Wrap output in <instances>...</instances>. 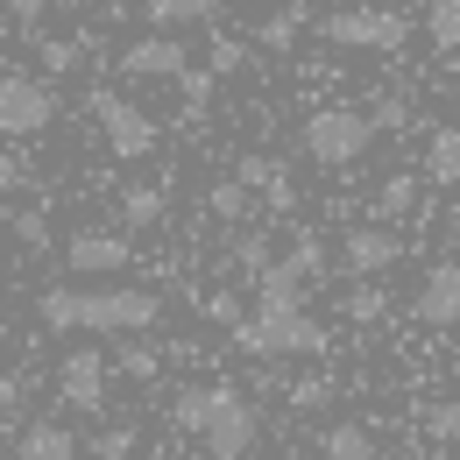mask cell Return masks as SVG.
I'll use <instances>...</instances> for the list:
<instances>
[{
    "label": "cell",
    "mask_w": 460,
    "mask_h": 460,
    "mask_svg": "<svg viewBox=\"0 0 460 460\" xmlns=\"http://www.w3.org/2000/svg\"><path fill=\"white\" fill-rule=\"evenodd\" d=\"M36 319L50 333H149L164 297L149 284H50L36 297Z\"/></svg>",
    "instance_id": "6da1fadb"
},
{
    "label": "cell",
    "mask_w": 460,
    "mask_h": 460,
    "mask_svg": "<svg viewBox=\"0 0 460 460\" xmlns=\"http://www.w3.org/2000/svg\"><path fill=\"white\" fill-rule=\"evenodd\" d=\"M227 333H234V347L255 354V361H277V354H326V347H333V333L305 312V297H262V290H255V312H241Z\"/></svg>",
    "instance_id": "7a4b0ae2"
},
{
    "label": "cell",
    "mask_w": 460,
    "mask_h": 460,
    "mask_svg": "<svg viewBox=\"0 0 460 460\" xmlns=\"http://www.w3.org/2000/svg\"><path fill=\"white\" fill-rule=\"evenodd\" d=\"M297 149L319 171H347V164H361L376 149V128H368L361 107H319V114H305V128H297Z\"/></svg>",
    "instance_id": "3957f363"
},
{
    "label": "cell",
    "mask_w": 460,
    "mask_h": 460,
    "mask_svg": "<svg viewBox=\"0 0 460 460\" xmlns=\"http://www.w3.org/2000/svg\"><path fill=\"white\" fill-rule=\"evenodd\" d=\"M312 29L333 50H403L411 43V14L397 7H333V14H312Z\"/></svg>",
    "instance_id": "277c9868"
},
{
    "label": "cell",
    "mask_w": 460,
    "mask_h": 460,
    "mask_svg": "<svg viewBox=\"0 0 460 460\" xmlns=\"http://www.w3.org/2000/svg\"><path fill=\"white\" fill-rule=\"evenodd\" d=\"M58 120V85L43 71H0V142H36Z\"/></svg>",
    "instance_id": "5b68a950"
},
{
    "label": "cell",
    "mask_w": 460,
    "mask_h": 460,
    "mask_svg": "<svg viewBox=\"0 0 460 460\" xmlns=\"http://www.w3.org/2000/svg\"><path fill=\"white\" fill-rule=\"evenodd\" d=\"M199 439H206V454H213V460H248V454H255V439H262V411L241 397V390L213 383V403H206Z\"/></svg>",
    "instance_id": "8992f818"
},
{
    "label": "cell",
    "mask_w": 460,
    "mask_h": 460,
    "mask_svg": "<svg viewBox=\"0 0 460 460\" xmlns=\"http://www.w3.org/2000/svg\"><path fill=\"white\" fill-rule=\"evenodd\" d=\"M85 114L100 120V135H107V149H114L120 164H142V156H156V120L142 114L135 100H120L114 85H93V93H85Z\"/></svg>",
    "instance_id": "52a82bcc"
},
{
    "label": "cell",
    "mask_w": 460,
    "mask_h": 460,
    "mask_svg": "<svg viewBox=\"0 0 460 460\" xmlns=\"http://www.w3.org/2000/svg\"><path fill=\"white\" fill-rule=\"evenodd\" d=\"M191 64V50H184V36L177 29H149V36H135V43H120L114 71L120 78H135V85H164V78H177Z\"/></svg>",
    "instance_id": "ba28073f"
},
{
    "label": "cell",
    "mask_w": 460,
    "mask_h": 460,
    "mask_svg": "<svg viewBox=\"0 0 460 460\" xmlns=\"http://www.w3.org/2000/svg\"><path fill=\"white\" fill-rule=\"evenodd\" d=\"M58 397H64V411H78V418H100V411H107V354H100V347H71L58 361Z\"/></svg>",
    "instance_id": "9c48e42d"
},
{
    "label": "cell",
    "mask_w": 460,
    "mask_h": 460,
    "mask_svg": "<svg viewBox=\"0 0 460 460\" xmlns=\"http://www.w3.org/2000/svg\"><path fill=\"white\" fill-rule=\"evenodd\" d=\"M128 262H135V241L114 227H78L64 241V270L71 277H120Z\"/></svg>",
    "instance_id": "30bf717a"
},
{
    "label": "cell",
    "mask_w": 460,
    "mask_h": 460,
    "mask_svg": "<svg viewBox=\"0 0 460 460\" xmlns=\"http://www.w3.org/2000/svg\"><path fill=\"white\" fill-rule=\"evenodd\" d=\"M411 319L432 326V333L460 326V262H432V270H425V284L411 297Z\"/></svg>",
    "instance_id": "8fae6325"
},
{
    "label": "cell",
    "mask_w": 460,
    "mask_h": 460,
    "mask_svg": "<svg viewBox=\"0 0 460 460\" xmlns=\"http://www.w3.org/2000/svg\"><path fill=\"white\" fill-rule=\"evenodd\" d=\"M403 262V241L390 227H354L341 241V270L347 277H383V270H397Z\"/></svg>",
    "instance_id": "7c38bea8"
},
{
    "label": "cell",
    "mask_w": 460,
    "mask_h": 460,
    "mask_svg": "<svg viewBox=\"0 0 460 460\" xmlns=\"http://www.w3.org/2000/svg\"><path fill=\"white\" fill-rule=\"evenodd\" d=\"M234 177H241V184H248V191H255L270 213H290V206H297V184H290V171L277 164V156H262V149H248V156L234 164Z\"/></svg>",
    "instance_id": "4fadbf2b"
},
{
    "label": "cell",
    "mask_w": 460,
    "mask_h": 460,
    "mask_svg": "<svg viewBox=\"0 0 460 460\" xmlns=\"http://www.w3.org/2000/svg\"><path fill=\"white\" fill-rule=\"evenodd\" d=\"M312 29V0H284L277 14H262L255 22V43L262 50H297V36Z\"/></svg>",
    "instance_id": "5bb4252c"
},
{
    "label": "cell",
    "mask_w": 460,
    "mask_h": 460,
    "mask_svg": "<svg viewBox=\"0 0 460 460\" xmlns=\"http://www.w3.org/2000/svg\"><path fill=\"white\" fill-rule=\"evenodd\" d=\"M14 454H22V460H85V454H78V439H71V425H58V418H36V425L22 432Z\"/></svg>",
    "instance_id": "9a60e30c"
},
{
    "label": "cell",
    "mask_w": 460,
    "mask_h": 460,
    "mask_svg": "<svg viewBox=\"0 0 460 460\" xmlns=\"http://www.w3.org/2000/svg\"><path fill=\"white\" fill-rule=\"evenodd\" d=\"M164 213H171V191H164V184H128V191H120V234L156 227Z\"/></svg>",
    "instance_id": "2e32d148"
},
{
    "label": "cell",
    "mask_w": 460,
    "mask_h": 460,
    "mask_svg": "<svg viewBox=\"0 0 460 460\" xmlns=\"http://www.w3.org/2000/svg\"><path fill=\"white\" fill-rule=\"evenodd\" d=\"M213 14H220V0H142L149 29H206Z\"/></svg>",
    "instance_id": "e0dca14e"
},
{
    "label": "cell",
    "mask_w": 460,
    "mask_h": 460,
    "mask_svg": "<svg viewBox=\"0 0 460 460\" xmlns=\"http://www.w3.org/2000/svg\"><path fill=\"white\" fill-rule=\"evenodd\" d=\"M425 177H432L439 191L460 184V128H432V142H425Z\"/></svg>",
    "instance_id": "ac0fdd59"
},
{
    "label": "cell",
    "mask_w": 460,
    "mask_h": 460,
    "mask_svg": "<svg viewBox=\"0 0 460 460\" xmlns=\"http://www.w3.org/2000/svg\"><path fill=\"white\" fill-rule=\"evenodd\" d=\"M319 454H326V460H376V432L354 425V418H341V425L319 432Z\"/></svg>",
    "instance_id": "d6986e66"
},
{
    "label": "cell",
    "mask_w": 460,
    "mask_h": 460,
    "mask_svg": "<svg viewBox=\"0 0 460 460\" xmlns=\"http://www.w3.org/2000/svg\"><path fill=\"white\" fill-rule=\"evenodd\" d=\"M341 312L354 326H383V319H390V290L376 284V277H354V290L341 297Z\"/></svg>",
    "instance_id": "ffe728a7"
},
{
    "label": "cell",
    "mask_w": 460,
    "mask_h": 460,
    "mask_svg": "<svg viewBox=\"0 0 460 460\" xmlns=\"http://www.w3.org/2000/svg\"><path fill=\"white\" fill-rule=\"evenodd\" d=\"M411 213H418V177L411 171L383 177V184H376V220L390 227V220H411Z\"/></svg>",
    "instance_id": "44dd1931"
},
{
    "label": "cell",
    "mask_w": 460,
    "mask_h": 460,
    "mask_svg": "<svg viewBox=\"0 0 460 460\" xmlns=\"http://www.w3.org/2000/svg\"><path fill=\"white\" fill-rule=\"evenodd\" d=\"M248 206H255V191H248L234 171L206 184V213H213V220H248Z\"/></svg>",
    "instance_id": "7402d4cb"
},
{
    "label": "cell",
    "mask_w": 460,
    "mask_h": 460,
    "mask_svg": "<svg viewBox=\"0 0 460 460\" xmlns=\"http://www.w3.org/2000/svg\"><path fill=\"white\" fill-rule=\"evenodd\" d=\"M36 64H43V78H71L85 64V43L78 36H36Z\"/></svg>",
    "instance_id": "603a6c76"
},
{
    "label": "cell",
    "mask_w": 460,
    "mask_h": 460,
    "mask_svg": "<svg viewBox=\"0 0 460 460\" xmlns=\"http://www.w3.org/2000/svg\"><path fill=\"white\" fill-rule=\"evenodd\" d=\"M425 36H432L439 58H454L460 50V0H425Z\"/></svg>",
    "instance_id": "cb8c5ba5"
},
{
    "label": "cell",
    "mask_w": 460,
    "mask_h": 460,
    "mask_svg": "<svg viewBox=\"0 0 460 460\" xmlns=\"http://www.w3.org/2000/svg\"><path fill=\"white\" fill-rule=\"evenodd\" d=\"M213 85H220V78H213L206 64H184V71H177V100H184V120H206V107H213Z\"/></svg>",
    "instance_id": "d4e9b609"
},
{
    "label": "cell",
    "mask_w": 460,
    "mask_h": 460,
    "mask_svg": "<svg viewBox=\"0 0 460 460\" xmlns=\"http://www.w3.org/2000/svg\"><path fill=\"white\" fill-rule=\"evenodd\" d=\"M7 234H14L22 255H43L50 248V213L43 206H22V213H7Z\"/></svg>",
    "instance_id": "484cf974"
},
{
    "label": "cell",
    "mask_w": 460,
    "mask_h": 460,
    "mask_svg": "<svg viewBox=\"0 0 460 460\" xmlns=\"http://www.w3.org/2000/svg\"><path fill=\"white\" fill-rule=\"evenodd\" d=\"M206 403H213V383H184V390L171 397V425L199 439V425H206Z\"/></svg>",
    "instance_id": "4316f807"
},
{
    "label": "cell",
    "mask_w": 460,
    "mask_h": 460,
    "mask_svg": "<svg viewBox=\"0 0 460 460\" xmlns=\"http://www.w3.org/2000/svg\"><path fill=\"white\" fill-rule=\"evenodd\" d=\"M284 262L297 270V277H305V284H319V277H326V241H319L312 227H297V241H290Z\"/></svg>",
    "instance_id": "83f0119b"
},
{
    "label": "cell",
    "mask_w": 460,
    "mask_h": 460,
    "mask_svg": "<svg viewBox=\"0 0 460 460\" xmlns=\"http://www.w3.org/2000/svg\"><path fill=\"white\" fill-rule=\"evenodd\" d=\"M241 64H248V43L227 36V29H213V43H206V71H213V78H234Z\"/></svg>",
    "instance_id": "f1b7e54d"
},
{
    "label": "cell",
    "mask_w": 460,
    "mask_h": 460,
    "mask_svg": "<svg viewBox=\"0 0 460 460\" xmlns=\"http://www.w3.org/2000/svg\"><path fill=\"white\" fill-rule=\"evenodd\" d=\"M361 114H368L376 135H403V128H411V100H403V93H383V100H376V107H361Z\"/></svg>",
    "instance_id": "f546056e"
},
{
    "label": "cell",
    "mask_w": 460,
    "mask_h": 460,
    "mask_svg": "<svg viewBox=\"0 0 460 460\" xmlns=\"http://www.w3.org/2000/svg\"><path fill=\"white\" fill-rule=\"evenodd\" d=\"M333 403V376H297L290 383V411H326Z\"/></svg>",
    "instance_id": "4dcf8cb0"
},
{
    "label": "cell",
    "mask_w": 460,
    "mask_h": 460,
    "mask_svg": "<svg viewBox=\"0 0 460 460\" xmlns=\"http://www.w3.org/2000/svg\"><path fill=\"white\" fill-rule=\"evenodd\" d=\"M270 262H277V255H270L262 234H241V241H234V270H241V277H262Z\"/></svg>",
    "instance_id": "1f68e13d"
},
{
    "label": "cell",
    "mask_w": 460,
    "mask_h": 460,
    "mask_svg": "<svg viewBox=\"0 0 460 460\" xmlns=\"http://www.w3.org/2000/svg\"><path fill=\"white\" fill-rule=\"evenodd\" d=\"M135 447H142V432H135V425H107V432L93 439V460H128Z\"/></svg>",
    "instance_id": "d6a6232c"
},
{
    "label": "cell",
    "mask_w": 460,
    "mask_h": 460,
    "mask_svg": "<svg viewBox=\"0 0 460 460\" xmlns=\"http://www.w3.org/2000/svg\"><path fill=\"white\" fill-rule=\"evenodd\" d=\"M156 368H164L156 347H120V376H128V383H156Z\"/></svg>",
    "instance_id": "836d02e7"
},
{
    "label": "cell",
    "mask_w": 460,
    "mask_h": 460,
    "mask_svg": "<svg viewBox=\"0 0 460 460\" xmlns=\"http://www.w3.org/2000/svg\"><path fill=\"white\" fill-rule=\"evenodd\" d=\"M425 432H432V439H447V447L460 454V397L454 403H432V411H425Z\"/></svg>",
    "instance_id": "e575fe53"
},
{
    "label": "cell",
    "mask_w": 460,
    "mask_h": 460,
    "mask_svg": "<svg viewBox=\"0 0 460 460\" xmlns=\"http://www.w3.org/2000/svg\"><path fill=\"white\" fill-rule=\"evenodd\" d=\"M36 171H29V156H22V142L14 149H0V191H29Z\"/></svg>",
    "instance_id": "d590c367"
},
{
    "label": "cell",
    "mask_w": 460,
    "mask_h": 460,
    "mask_svg": "<svg viewBox=\"0 0 460 460\" xmlns=\"http://www.w3.org/2000/svg\"><path fill=\"white\" fill-rule=\"evenodd\" d=\"M43 14H50V0H7V22H14V29H36Z\"/></svg>",
    "instance_id": "8d00e7d4"
},
{
    "label": "cell",
    "mask_w": 460,
    "mask_h": 460,
    "mask_svg": "<svg viewBox=\"0 0 460 460\" xmlns=\"http://www.w3.org/2000/svg\"><path fill=\"white\" fill-rule=\"evenodd\" d=\"M199 305H206V319H220V326L241 319V297H227V290H213V297H199Z\"/></svg>",
    "instance_id": "74e56055"
},
{
    "label": "cell",
    "mask_w": 460,
    "mask_h": 460,
    "mask_svg": "<svg viewBox=\"0 0 460 460\" xmlns=\"http://www.w3.org/2000/svg\"><path fill=\"white\" fill-rule=\"evenodd\" d=\"M14 403H22V383H14V376H0V411H14Z\"/></svg>",
    "instance_id": "f35d334b"
},
{
    "label": "cell",
    "mask_w": 460,
    "mask_h": 460,
    "mask_svg": "<svg viewBox=\"0 0 460 460\" xmlns=\"http://www.w3.org/2000/svg\"><path fill=\"white\" fill-rule=\"evenodd\" d=\"M403 460H432V454H403Z\"/></svg>",
    "instance_id": "ab89813d"
}]
</instances>
